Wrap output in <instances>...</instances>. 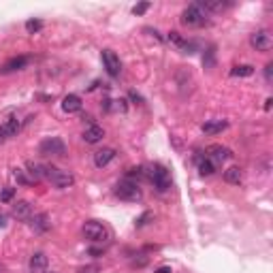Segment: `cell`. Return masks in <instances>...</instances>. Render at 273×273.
<instances>
[{"mask_svg":"<svg viewBox=\"0 0 273 273\" xmlns=\"http://www.w3.org/2000/svg\"><path fill=\"white\" fill-rule=\"evenodd\" d=\"M41 179H47L49 184H53L56 188H71L75 184V177L73 173H68V171H62L58 167H51V164H41Z\"/></svg>","mask_w":273,"mask_h":273,"instance_id":"obj_1","label":"cell"},{"mask_svg":"<svg viewBox=\"0 0 273 273\" xmlns=\"http://www.w3.org/2000/svg\"><path fill=\"white\" fill-rule=\"evenodd\" d=\"M143 169H145V167H143ZM145 177L149 181H154V186H156L160 192H164V190L171 188V175H169V171L164 169L162 164H154V167L145 169Z\"/></svg>","mask_w":273,"mask_h":273,"instance_id":"obj_2","label":"cell"},{"mask_svg":"<svg viewBox=\"0 0 273 273\" xmlns=\"http://www.w3.org/2000/svg\"><path fill=\"white\" fill-rule=\"evenodd\" d=\"M83 237L85 239H90V241H94V243H103L109 239V231H107V226L103 222H98V220H88L83 224Z\"/></svg>","mask_w":273,"mask_h":273,"instance_id":"obj_3","label":"cell"},{"mask_svg":"<svg viewBox=\"0 0 273 273\" xmlns=\"http://www.w3.org/2000/svg\"><path fill=\"white\" fill-rule=\"evenodd\" d=\"M181 24L184 26H190V28H199V26H205L207 24V13L196 7V4H190L188 9H184L181 13Z\"/></svg>","mask_w":273,"mask_h":273,"instance_id":"obj_4","label":"cell"},{"mask_svg":"<svg viewBox=\"0 0 273 273\" xmlns=\"http://www.w3.org/2000/svg\"><path fill=\"white\" fill-rule=\"evenodd\" d=\"M115 196L122 201H139L141 199V190H139L137 181L122 179L120 184L115 186Z\"/></svg>","mask_w":273,"mask_h":273,"instance_id":"obj_5","label":"cell"},{"mask_svg":"<svg viewBox=\"0 0 273 273\" xmlns=\"http://www.w3.org/2000/svg\"><path fill=\"white\" fill-rule=\"evenodd\" d=\"M39 152L45 156H64L66 154V145L60 137H49L39 145Z\"/></svg>","mask_w":273,"mask_h":273,"instance_id":"obj_6","label":"cell"},{"mask_svg":"<svg viewBox=\"0 0 273 273\" xmlns=\"http://www.w3.org/2000/svg\"><path fill=\"white\" fill-rule=\"evenodd\" d=\"M250 45H252L256 51H269L273 47V39L267 30H256L254 34L250 36Z\"/></svg>","mask_w":273,"mask_h":273,"instance_id":"obj_7","label":"cell"},{"mask_svg":"<svg viewBox=\"0 0 273 273\" xmlns=\"http://www.w3.org/2000/svg\"><path fill=\"white\" fill-rule=\"evenodd\" d=\"M100 58H103V64H105L107 73H109L111 77H117V75L122 73V62H120V58L115 56V51H111V49H103V53H100Z\"/></svg>","mask_w":273,"mask_h":273,"instance_id":"obj_8","label":"cell"},{"mask_svg":"<svg viewBox=\"0 0 273 273\" xmlns=\"http://www.w3.org/2000/svg\"><path fill=\"white\" fill-rule=\"evenodd\" d=\"M231 156H233L231 149L222 147V145H211V147H207V152H205V158L209 160L211 164H220V162H224V160H228Z\"/></svg>","mask_w":273,"mask_h":273,"instance_id":"obj_9","label":"cell"},{"mask_svg":"<svg viewBox=\"0 0 273 273\" xmlns=\"http://www.w3.org/2000/svg\"><path fill=\"white\" fill-rule=\"evenodd\" d=\"M228 4L231 2H224V0H199L196 7H199L203 13H207V11H209V13H222Z\"/></svg>","mask_w":273,"mask_h":273,"instance_id":"obj_10","label":"cell"},{"mask_svg":"<svg viewBox=\"0 0 273 273\" xmlns=\"http://www.w3.org/2000/svg\"><path fill=\"white\" fill-rule=\"evenodd\" d=\"M28 224H30L32 228H34L36 233H45V231H49V226H51L49 218H47L45 213H32L30 220H28Z\"/></svg>","mask_w":273,"mask_h":273,"instance_id":"obj_11","label":"cell"},{"mask_svg":"<svg viewBox=\"0 0 273 273\" xmlns=\"http://www.w3.org/2000/svg\"><path fill=\"white\" fill-rule=\"evenodd\" d=\"M113 158H115V149H113V147H103V149H98V152L94 154V164H96L98 169H103V167H107V164H109Z\"/></svg>","mask_w":273,"mask_h":273,"instance_id":"obj_12","label":"cell"},{"mask_svg":"<svg viewBox=\"0 0 273 273\" xmlns=\"http://www.w3.org/2000/svg\"><path fill=\"white\" fill-rule=\"evenodd\" d=\"M103 137H105V130H103V126H98V124H90L83 132L85 143H98V141H103Z\"/></svg>","mask_w":273,"mask_h":273,"instance_id":"obj_13","label":"cell"},{"mask_svg":"<svg viewBox=\"0 0 273 273\" xmlns=\"http://www.w3.org/2000/svg\"><path fill=\"white\" fill-rule=\"evenodd\" d=\"M13 218H17V220H30V216H32V205L28 201H17L13 205Z\"/></svg>","mask_w":273,"mask_h":273,"instance_id":"obj_14","label":"cell"},{"mask_svg":"<svg viewBox=\"0 0 273 273\" xmlns=\"http://www.w3.org/2000/svg\"><path fill=\"white\" fill-rule=\"evenodd\" d=\"M30 273H47V256L43 252H34L30 258Z\"/></svg>","mask_w":273,"mask_h":273,"instance_id":"obj_15","label":"cell"},{"mask_svg":"<svg viewBox=\"0 0 273 273\" xmlns=\"http://www.w3.org/2000/svg\"><path fill=\"white\" fill-rule=\"evenodd\" d=\"M62 109L66 111V113H77L79 109H81V98H79L77 94H68L62 98Z\"/></svg>","mask_w":273,"mask_h":273,"instance_id":"obj_16","label":"cell"},{"mask_svg":"<svg viewBox=\"0 0 273 273\" xmlns=\"http://www.w3.org/2000/svg\"><path fill=\"white\" fill-rule=\"evenodd\" d=\"M26 64H28V58L19 56V58H11L9 62L2 64V68H0V73H13V71H19V68H24Z\"/></svg>","mask_w":273,"mask_h":273,"instance_id":"obj_17","label":"cell"},{"mask_svg":"<svg viewBox=\"0 0 273 273\" xmlns=\"http://www.w3.org/2000/svg\"><path fill=\"white\" fill-rule=\"evenodd\" d=\"M0 130H2V135L7 137V139L9 137H15L19 132V120H17V117H9V120L4 122L2 126H0Z\"/></svg>","mask_w":273,"mask_h":273,"instance_id":"obj_18","label":"cell"},{"mask_svg":"<svg viewBox=\"0 0 273 273\" xmlns=\"http://www.w3.org/2000/svg\"><path fill=\"white\" fill-rule=\"evenodd\" d=\"M226 126H228V122H226V120L205 122V124H203V132H207V135H218V132H222Z\"/></svg>","mask_w":273,"mask_h":273,"instance_id":"obj_19","label":"cell"},{"mask_svg":"<svg viewBox=\"0 0 273 273\" xmlns=\"http://www.w3.org/2000/svg\"><path fill=\"white\" fill-rule=\"evenodd\" d=\"M224 181H228V184H239L241 181V169L239 167H231L224 171Z\"/></svg>","mask_w":273,"mask_h":273,"instance_id":"obj_20","label":"cell"},{"mask_svg":"<svg viewBox=\"0 0 273 273\" xmlns=\"http://www.w3.org/2000/svg\"><path fill=\"white\" fill-rule=\"evenodd\" d=\"M233 77H250V75H254V66H250V64H241V66H235L231 71Z\"/></svg>","mask_w":273,"mask_h":273,"instance_id":"obj_21","label":"cell"},{"mask_svg":"<svg viewBox=\"0 0 273 273\" xmlns=\"http://www.w3.org/2000/svg\"><path fill=\"white\" fill-rule=\"evenodd\" d=\"M213 171H216V164H211L207 158L199 162V173L203 175V177H209V175H213Z\"/></svg>","mask_w":273,"mask_h":273,"instance_id":"obj_22","label":"cell"},{"mask_svg":"<svg viewBox=\"0 0 273 273\" xmlns=\"http://www.w3.org/2000/svg\"><path fill=\"white\" fill-rule=\"evenodd\" d=\"M107 111H126V100H105Z\"/></svg>","mask_w":273,"mask_h":273,"instance_id":"obj_23","label":"cell"},{"mask_svg":"<svg viewBox=\"0 0 273 273\" xmlns=\"http://www.w3.org/2000/svg\"><path fill=\"white\" fill-rule=\"evenodd\" d=\"M13 175H15V179H17L19 184H24V186L34 184V179L28 177V175H26V171H21V169H15V171H13Z\"/></svg>","mask_w":273,"mask_h":273,"instance_id":"obj_24","label":"cell"},{"mask_svg":"<svg viewBox=\"0 0 273 273\" xmlns=\"http://www.w3.org/2000/svg\"><path fill=\"white\" fill-rule=\"evenodd\" d=\"M169 41H171V43H175V45H177L179 49H184L186 43H188V41L184 39V36L179 34V32H175V30H173V32H169Z\"/></svg>","mask_w":273,"mask_h":273,"instance_id":"obj_25","label":"cell"},{"mask_svg":"<svg viewBox=\"0 0 273 273\" xmlns=\"http://www.w3.org/2000/svg\"><path fill=\"white\" fill-rule=\"evenodd\" d=\"M43 28V21L41 19H30V21H26V30L28 32H39Z\"/></svg>","mask_w":273,"mask_h":273,"instance_id":"obj_26","label":"cell"},{"mask_svg":"<svg viewBox=\"0 0 273 273\" xmlns=\"http://www.w3.org/2000/svg\"><path fill=\"white\" fill-rule=\"evenodd\" d=\"M152 213H149V211H145V213H143V216L141 218H137V222H135V226L137 228H141V226H145V224H147V220H152Z\"/></svg>","mask_w":273,"mask_h":273,"instance_id":"obj_27","label":"cell"},{"mask_svg":"<svg viewBox=\"0 0 273 273\" xmlns=\"http://www.w3.org/2000/svg\"><path fill=\"white\" fill-rule=\"evenodd\" d=\"M13 194H15L13 188H4L2 192H0V201H2V203H9L11 199H13Z\"/></svg>","mask_w":273,"mask_h":273,"instance_id":"obj_28","label":"cell"},{"mask_svg":"<svg viewBox=\"0 0 273 273\" xmlns=\"http://www.w3.org/2000/svg\"><path fill=\"white\" fill-rule=\"evenodd\" d=\"M213 53H216L213 51V47H209V49H207V56H203V64H205L207 68L213 66Z\"/></svg>","mask_w":273,"mask_h":273,"instance_id":"obj_29","label":"cell"},{"mask_svg":"<svg viewBox=\"0 0 273 273\" xmlns=\"http://www.w3.org/2000/svg\"><path fill=\"white\" fill-rule=\"evenodd\" d=\"M147 9H149V2H141V4H137V7H132V13H135V15H143Z\"/></svg>","mask_w":273,"mask_h":273,"instance_id":"obj_30","label":"cell"},{"mask_svg":"<svg viewBox=\"0 0 273 273\" xmlns=\"http://www.w3.org/2000/svg\"><path fill=\"white\" fill-rule=\"evenodd\" d=\"M265 79H267V81H271V79H273V64H267V66H265Z\"/></svg>","mask_w":273,"mask_h":273,"instance_id":"obj_31","label":"cell"},{"mask_svg":"<svg viewBox=\"0 0 273 273\" xmlns=\"http://www.w3.org/2000/svg\"><path fill=\"white\" fill-rule=\"evenodd\" d=\"M7 226V216L4 213H0V228H4Z\"/></svg>","mask_w":273,"mask_h":273,"instance_id":"obj_32","label":"cell"},{"mask_svg":"<svg viewBox=\"0 0 273 273\" xmlns=\"http://www.w3.org/2000/svg\"><path fill=\"white\" fill-rule=\"evenodd\" d=\"M156 273H171V269H169V267H160Z\"/></svg>","mask_w":273,"mask_h":273,"instance_id":"obj_33","label":"cell"},{"mask_svg":"<svg viewBox=\"0 0 273 273\" xmlns=\"http://www.w3.org/2000/svg\"><path fill=\"white\" fill-rule=\"evenodd\" d=\"M271 103H273V100H271V98H267V100H265V109H267V111H269V109H271Z\"/></svg>","mask_w":273,"mask_h":273,"instance_id":"obj_34","label":"cell"},{"mask_svg":"<svg viewBox=\"0 0 273 273\" xmlns=\"http://www.w3.org/2000/svg\"><path fill=\"white\" fill-rule=\"evenodd\" d=\"M4 139H7V137H4V135H2V130H0V143H2Z\"/></svg>","mask_w":273,"mask_h":273,"instance_id":"obj_35","label":"cell"},{"mask_svg":"<svg viewBox=\"0 0 273 273\" xmlns=\"http://www.w3.org/2000/svg\"><path fill=\"white\" fill-rule=\"evenodd\" d=\"M83 273H94V271H83Z\"/></svg>","mask_w":273,"mask_h":273,"instance_id":"obj_36","label":"cell"}]
</instances>
